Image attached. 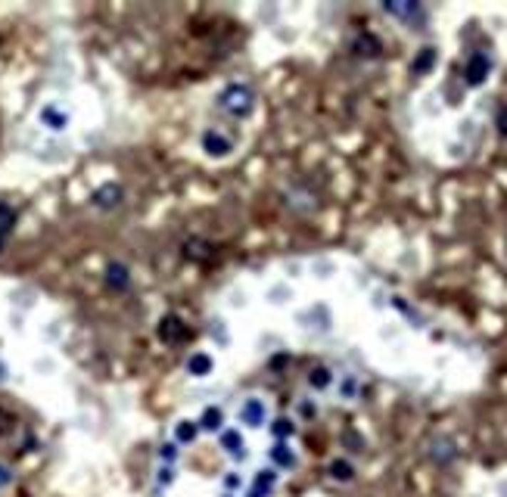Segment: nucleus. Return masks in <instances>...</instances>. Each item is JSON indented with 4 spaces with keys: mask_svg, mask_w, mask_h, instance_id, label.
<instances>
[{
    "mask_svg": "<svg viewBox=\"0 0 507 497\" xmlns=\"http://www.w3.org/2000/svg\"><path fill=\"white\" fill-rule=\"evenodd\" d=\"M252 103H255V93L249 84H230V88H225L218 97V106L234 118H243V115L252 113Z\"/></svg>",
    "mask_w": 507,
    "mask_h": 497,
    "instance_id": "obj_1",
    "label": "nucleus"
},
{
    "mask_svg": "<svg viewBox=\"0 0 507 497\" xmlns=\"http://www.w3.org/2000/svg\"><path fill=\"white\" fill-rule=\"evenodd\" d=\"M488 72H492V59H488L486 53H473V56H470V63H467L464 78H467L470 88H479V84L488 78Z\"/></svg>",
    "mask_w": 507,
    "mask_h": 497,
    "instance_id": "obj_2",
    "label": "nucleus"
},
{
    "mask_svg": "<svg viewBox=\"0 0 507 497\" xmlns=\"http://www.w3.org/2000/svg\"><path fill=\"white\" fill-rule=\"evenodd\" d=\"M159 339H162V342H168V345H178L180 339H187L184 320H180L178 314H165V317L159 320Z\"/></svg>",
    "mask_w": 507,
    "mask_h": 497,
    "instance_id": "obj_3",
    "label": "nucleus"
},
{
    "mask_svg": "<svg viewBox=\"0 0 507 497\" xmlns=\"http://www.w3.org/2000/svg\"><path fill=\"white\" fill-rule=\"evenodd\" d=\"M203 147H205L209 156H227V152L234 150V143H230L225 134H218V131H205L203 134Z\"/></svg>",
    "mask_w": 507,
    "mask_h": 497,
    "instance_id": "obj_4",
    "label": "nucleus"
},
{
    "mask_svg": "<svg viewBox=\"0 0 507 497\" xmlns=\"http://www.w3.org/2000/svg\"><path fill=\"white\" fill-rule=\"evenodd\" d=\"M240 419H243L246 426H252V429H259L265 423V404L259 398H249L243 407H240Z\"/></svg>",
    "mask_w": 507,
    "mask_h": 497,
    "instance_id": "obj_5",
    "label": "nucleus"
},
{
    "mask_svg": "<svg viewBox=\"0 0 507 497\" xmlns=\"http://www.w3.org/2000/svg\"><path fill=\"white\" fill-rule=\"evenodd\" d=\"M118 202H122V187L118 184H106L93 193V205H97V209H116Z\"/></svg>",
    "mask_w": 507,
    "mask_h": 497,
    "instance_id": "obj_6",
    "label": "nucleus"
},
{
    "mask_svg": "<svg viewBox=\"0 0 507 497\" xmlns=\"http://www.w3.org/2000/svg\"><path fill=\"white\" fill-rule=\"evenodd\" d=\"M13 227H16V209H10L6 202H0V248H4L6 236L13 234Z\"/></svg>",
    "mask_w": 507,
    "mask_h": 497,
    "instance_id": "obj_7",
    "label": "nucleus"
},
{
    "mask_svg": "<svg viewBox=\"0 0 507 497\" xmlns=\"http://www.w3.org/2000/svg\"><path fill=\"white\" fill-rule=\"evenodd\" d=\"M221 426H225V414H221V407H205L203 410V419H200V429L218 432Z\"/></svg>",
    "mask_w": 507,
    "mask_h": 497,
    "instance_id": "obj_8",
    "label": "nucleus"
},
{
    "mask_svg": "<svg viewBox=\"0 0 507 497\" xmlns=\"http://www.w3.org/2000/svg\"><path fill=\"white\" fill-rule=\"evenodd\" d=\"M106 283L113 289H118V293L128 289V283H131V280H128V268H125V264H109V268H106Z\"/></svg>",
    "mask_w": 507,
    "mask_h": 497,
    "instance_id": "obj_9",
    "label": "nucleus"
},
{
    "mask_svg": "<svg viewBox=\"0 0 507 497\" xmlns=\"http://www.w3.org/2000/svg\"><path fill=\"white\" fill-rule=\"evenodd\" d=\"M221 448H225L230 457H243V448H246V444H243V435H240L237 429H227L225 435H221Z\"/></svg>",
    "mask_w": 507,
    "mask_h": 497,
    "instance_id": "obj_10",
    "label": "nucleus"
},
{
    "mask_svg": "<svg viewBox=\"0 0 507 497\" xmlns=\"http://www.w3.org/2000/svg\"><path fill=\"white\" fill-rule=\"evenodd\" d=\"M271 460H274L277 466H283V469H293V466H296V454L290 451L283 441H277V444L271 448Z\"/></svg>",
    "mask_w": 507,
    "mask_h": 497,
    "instance_id": "obj_11",
    "label": "nucleus"
},
{
    "mask_svg": "<svg viewBox=\"0 0 507 497\" xmlns=\"http://www.w3.org/2000/svg\"><path fill=\"white\" fill-rule=\"evenodd\" d=\"M386 13H389V16H399V19H411L414 13H420V6H417V4H408V0H399V4H395V0H389V4H386Z\"/></svg>",
    "mask_w": 507,
    "mask_h": 497,
    "instance_id": "obj_12",
    "label": "nucleus"
},
{
    "mask_svg": "<svg viewBox=\"0 0 507 497\" xmlns=\"http://www.w3.org/2000/svg\"><path fill=\"white\" fill-rule=\"evenodd\" d=\"M212 370V357L209 355H190V361H187V373L190 376H209Z\"/></svg>",
    "mask_w": 507,
    "mask_h": 497,
    "instance_id": "obj_13",
    "label": "nucleus"
},
{
    "mask_svg": "<svg viewBox=\"0 0 507 497\" xmlns=\"http://www.w3.org/2000/svg\"><path fill=\"white\" fill-rule=\"evenodd\" d=\"M355 53L358 56H377L380 53V41H377L374 34H361V38L355 41Z\"/></svg>",
    "mask_w": 507,
    "mask_h": 497,
    "instance_id": "obj_14",
    "label": "nucleus"
},
{
    "mask_svg": "<svg viewBox=\"0 0 507 497\" xmlns=\"http://www.w3.org/2000/svg\"><path fill=\"white\" fill-rule=\"evenodd\" d=\"M433 63H436V50L426 47V50H420V56L414 59L411 72H414V75H424V72H429V68H433Z\"/></svg>",
    "mask_w": 507,
    "mask_h": 497,
    "instance_id": "obj_15",
    "label": "nucleus"
},
{
    "mask_svg": "<svg viewBox=\"0 0 507 497\" xmlns=\"http://www.w3.org/2000/svg\"><path fill=\"white\" fill-rule=\"evenodd\" d=\"M330 476L337 478V482H352V478H355V469H352L349 460H333V464H330Z\"/></svg>",
    "mask_w": 507,
    "mask_h": 497,
    "instance_id": "obj_16",
    "label": "nucleus"
},
{
    "mask_svg": "<svg viewBox=\"0 0 507 497\" xmlns=\"http://www.w3.org/2000/svg\"><path fill=\"white\" fill-rule=\"evenodd\" d=\"M308 385H312V389H327L330 385V370L327 367H314V370L308 373Z\"/></svg>",
    "mask_w": 507,
    "mask_h": 497,
    "instance_id": "obj_17",
    "label": "nucleus"
},
{
    "mask_svg": "<svg viewBox=\"0 0 507 497\" xmlns=\"http://www.w3.org/2000/svg\"><path fill=\"white\" fill-rule=\"evenodd\" d=\"M274 482H277V476H274V469H262V473H255V488L265 494H271Z\"/></svg>",
    "mask_w": 507,
    "mask_h": 497,
    "instance_id": "obj_18",
    "label": "nucleus"
},
{
    "mask_svg": "<svg viewBox=\"0 0 507 497\" xmlns=\"http://www.w3.org/2000/svg\"><path fill=\"white\" fill-rule=\"evenodd\" d=\"M433 460H439V464H445V460H454V444L451 441H436L433 444Z\"/></svg>",
    "mask_w": 507,
    "mask_h": 497,
    "instance_id": "obj_19",
    "label": "nucleus"
},
{
    "mask_svg": "<svg viewBox=\"0 0 507 497\" xmlns=\"http://www.w3.org/2000/svg\"><path fill=\"white\" fill-rule=\"evenodd\" d=\"M196 432H200V423H190V419L178 423V441H193Z\"/></svg>",
    "mask_w": 507,
    "mask_h": 497,
    "instance_id": "obj_20",
    "label": "nucleus"
},
{
    "mask_svg": "<svg viewBox=\"0 0 507 497\" xmlns=\"http://www.w3.org/2000/svg\"><path fill=\"white\" fill-rule=\"evenodd\" d=\"M296 429H293V423H290V419H277V423H274V435H277V439H290V435H293Z\"/></svg>",
    "mask_w": 507,
    "mask_h": 497,
    "instance_id": "obj_21",
    "label": "nucleus"
},
{
    "mask_svg": "<svg viewBox=\"0 0 507 497\" xmlns=\"http://www.w3.org/2000/svg\"><path fill=\"white\" fill-rule=\"evenodd\" d=\"M41 118H44L47 125H53V127H63L68 122V118L63 113H56V109H44V115H41Z\"/></svg>",
    "mask_w": 507,
    "mask_h": 497,
    "instance_id": "obj_22",
    "label": "nucleus"
},
{
    "mask_svg": "<svg viewBox=\"0 0 507 497\" xmlns=\"http://www.w3.org/2000/svg\"><path fill=\"white\" fill-rule=\"evenodd\" d=\"M10 429H13V417L0 410V435H4V432H10Z\"/></svg>",
    "mask_w": 507,
    "mask_h": 497,
    "instance_id": "obj_23",
    "label": "nucleus"
},
{
    "mask_svg": "<svg viewBox=\"0 0 507 497\" xmlns=\"http://www.w3.org/2000/svg\"><path fill=\"white\" fill-rule=\"evenodd\" d=\"M495 125H498V131H501V134L507 137V106L501 109V113H498V122H495Z\"/></svg>",
    "mask_w": 507,
    "mask_h": 497,
    "instance_id": "obj_24",
    "label": "nucleus"
},
{
    "mask_svg": "<svg viewBox=\"0 0 507 497\" xmlns=\"http://www.w3.org/2000/svg\"><path fill=\"white\" fill-rule=\"evenodd\" d=\"M159 454H162V460H168V464H171L178 451H175V444H162V451H159Z\"/></svg>",
    "mask_w": 507,
    "mask_h": 497,
    "instance_id": "obj_25",
    "label": "nucleus"
},
{
    "mask_svg": "<svg viewBox=\"0 0 507 497\" xmlns=\"http://www.w3.org/2000/svg\"><path fill=\"white\" fill-rule=\"evenodd\" d=\"M10 478H13V476H10V469H6L4 464H0V488H4V485H10Z\"/></svg>",
    "mask_w": 507,
    "mask_h": 497,
    "instance_id": "obj_26",
    "label": "nucleus"
},
{
    "mask_svg": "<svg viewBox=\"0 0 507 497\" xmlns=\"http://www.w3.org/2000/svg\"><path fill=\"white\" fill-rule=\"evenodd\" d=\"M171 478H175V476H171V469H162V473H159V485H168Z\"/></svg>",
    "mask_w": 507,
    "mask_h": 497,
    "instance_id": "obj_27",
    "label": "nucleus"
},
{
    "mask_svg": "<svg viewBox=\"0 0 507 497\" xmlns=\"http://www.w3.org/2000/svg\"><path fill=\"white\" fill-rule=\"evenodd\" d=\"M225 485H227V488H240V476H234V473H230V476L225 478Z\"/></svg>",
    "mask_w": 507,
    "mask_h": 497,
    "instance_id": "obj_28",
    "label": "nucleus"
},
{
    "mask_svg": "<svg viewBox=\"0 0 507 497\" xmlns=\"http://www.w3.org/2000/svg\"><path fill=\"white\" fill-rule=\"evenodd\" d=\"M4 380H6V364L0 361V382H4Z\"/></svg>",
    "mask_w": 507,
    "mask_h": 497,
    "instance_id": "obj_29",
    "label": "nucleus"
},
{
    "mask_svg": "<svg viewBox=\"0 0 507 497\" xmlns=\"http://www.w3.org/2000/svg\"><path fill=\"white\" fill-rule=\"evenodd\" d=\"M249 497H268V494H265V491H259V488H252V494H249Z\"/></svg>",
    "mask_w": 507,
    "mask_h": 497,
    "instance_id": "obj_30",
    "label": "nucleus"
}]
</instances>
